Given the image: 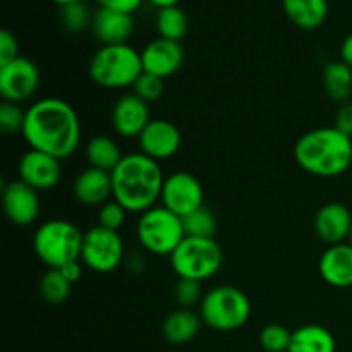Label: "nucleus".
Here are the masks:
<instances>
[{
  "label": "nucleus",
  "mask_w": 352,
  "mask_h": 352,
  "mask_svg": "<svg viewBox=\"0 0 352 352\" xmlns=\"http://www.w3.org/2000/svg\"><path fill=\"white\" fill-rule=\"evenodd\" d=\"M21 136L31 150L43 151L58 160L72 157L81 143V122L71 103L47 96L31 103Z\"/></svg>",
  "instance_id": "1"
},
{
  "label": "nucleus",
  "mask_w": 352,
  "mask_h": 352,
  "mask_svg": "<svg viewBox=\"0 0 352 352\" xmlns=\"http://www.w3.org/2000/svg\"><path fill=\"white\" fill-rule=\"evenodd\" d=\"M165 175L160 162L144 153L124 155L120 164L112 172L113 196L119 205L129 213H144L160 201Z\"/></svg>",
  "instance_id": "2"
},
{
  "label": "nucleus",
  "mask_w": 352,
  "mask_h": 352,
  "mask_svg": "<svg viewBox=\"0 0 352 352\" xmlns=\"http://www.w3.org/2000/svg\"><path fill=\"white\" fill-rule=\"evenodd\" d=\"M294 160L316 177H337L352 165V138L336 126L313 129L298 140Z\"/></svg>",
  "instance_id": "3"
},
{
  "label": "nucleus",
  "mask_w": 352,
  "mask_h": 352,
  "mask_svg": "<svg viewBox=\"0 0 352 352\" xmlns=\"http://www.w3.org/2000/svg\"><path fill=\"white\" fill-rule=\"evenodd\" d=\"M88 74L100 88H133L138 78L143 74L141 52L129 43L102 45L89 60Z\"/></svg>",
  "instance_id": "4"
},
{
  "label": "nucleus",
  "mask_w": 352,
  "mask_h": 352,
  "mask_svg": "<svg viewBox=\"0 0 352 352\" xmlns=\"http://www.w3.org/2000/svg\"><path fill=\"white\" fill-rule=\"evenodd\" d=\"M85 234L64 219L47 220L33 236V250L38 260L48 268H62L71 261L81 260Z\"/></svg>",
  "instance_id": "5"
},
{
  "label": "nucleus",
  "mask_w": 352,
  "mask_h": 352,
  "mask_svg": "<svg viewBox=\"0 0 352 352\" xmlns=\"http://www.w3.org/2000/svg\"><path fill=\"white\" fill-rule=\"evenodd\" d=\"M203 323L217 332H234L250 322L251 301L239 287L219 285L205 294L199 305Z\"/></svg>",
  "instance_id": "6"
},
{
  "label": "nucleus",
  "mask_w": 352,
  "mask_h": 352,
  "mask_svg": "<svg viewBox=\"0 0 352 352\" xmlns=\"http://www.w3.org/2000/svg\"><path fill=\"white\" fill-rule=\"evenodd\" d=\"M222 265L223 251L215 239L186 236L170 254V267L177 278L205 282L215 277Z\"/></svg>",
  "instance_id": "7"
},
{
  "label": "nucleus",
  "mask_w": 352,
  "mask_h": 352,
  "mask_svg": "<svg viewBox=\"0 0 352 352\" xmlns=\"http://www.w3.org/2000/svg\"><path fill=\"white\" fill-rule=\"evenodd\" d=\"M136 237L148 253L155 256H170L184 241L186 232L181 217L165 206L157 205L140 215Z\"/></svg>",
  "instance_id": "8"
},
{
  "label": "nucleus",
  "mask_w": 352,
  "mask_h": 352,
  "mask_svg": "<svg viewBox=\"0 0 352 352\" xmlns=\"http://www.w3.org/2000/svg\"><path fill=\"white\" fill-rule=\"evenodd\" d=\"M81 261L95 274H112L126 261V248L119 230L95 226L85 232Z\"/></svg>",
  "instance_id": "9"
},
{
  "label": "nucleus",
  "mask_w": 352,
  "mask_h": 352,
  "mask_svg": "<svg viewBox=\"0 0 352 352\" xmlns=\"http://www.w3.org/2000/svg\"><path fill=\"white\" fill-rule=\"evenodd\" d=\"M160 205L181 219L189 215L205 205V191L201 182L191 172L179 170L167 175L162 188Z\"/></svg>",
  "instance_id": "10"
},
{
  "label": "nucleus",
  "mask_w": 352,
  "mask_h": 352,
  "mask_svg": "<svg viewBox=\"0 0 352 352\" xmlns=\"http://www.w3.org/2000/svg\"><path fill=\"white\" fill-rule=\"evenodd\" d=\"M40 69L28 57H17L16 60L0 65V95L3 102H28L40 88Z\"/></svg>",
  "instance_id": "11"
},
{
  "label": "nucleus",
  "mask_w": 352,
  "mask_h": 352,
  "mask_svg": "<svg viewBox=\"0 0 352 352\" xmlns=\"http://www.w3.org/2000/svg\"><path fill=\"white\" fill-rule=\"evenodd\" d=\"M62 160L38 150H28L17 164L19 181L33 189L48 191L54 189L62 179Z\"/></svg>",
  "instance_id": "12"
},
{
  "label": "nucleus",
  "mask_w": 352,
  "mask_h": 352,
  "mask_svg": "<svg viewBox=\"0 0 352 352\" xmlns=\"http://www.w3.org/2000/svg\"><path fill=\"white\" fill-rule=\"evenodd\" d=\"M140 151L153 160L162 162L174 157L182 144V134L174 122L165 119H151L138 138Z\"/></svg>",
  "instance_id": "13"
},
{
  "label": "nucleus",
  "mask_w": 352,
  "mask_h": 352,
  "mask_svg": "<svg viewBox=\"0 0 352 352\" xmlns=\"http://www.w3.org/2000/svg\"><path fill=\"white\" fill-rule=\"evenodd\" d=\"M2 205L7 219L14 226H31L40 215V192L17 179L9 184H3Z\"/></svg>",
  "instance_id": "14"
},
{
  "label": "nucleus",
  "mask_w": 352,
  "mask_h": 352,
  "mask_svg": "<svg viewBox=\"0 0 352 352\" xmlns=\"http://www.w3.org/2000/svg\"><path fill=\"white\" fill-rule=\"evenodd\" d=\"M110 120H112V127L119 136L127 138H140L144 127L150 124V107L144 100L140 96L129 93V95H122L117 98L113 103L112 112H110Z\"/></svg>",
  "instance_id": "15"
},
{
  "label": "nucleus",
  "mask_w": 352,
  "mask_h": 352,
  "mask_svg": "<svg viewBox=\"0 0 352 352\" xmlns=\"http://www.w3.org/2000/svg\"><path fill=\"white\" fill-rule=\"evenodd\" d=\"M143 71L167 79L174 76L184 62V48L179 41L157 38L141 50Z\"/></svg>",
  "instance_id": "16"
},
{
  "label": "nucleus",
  "mask_w": 352,
  "mask_h": 352,
  "mask_svg": "<svg viewBox=\"0 0 352 352\" xmlns=\"http://www.w3.org/2000/svg\"><path fill=\"white\" fill-rule=\"evenodd\" d=\"M315 232L320 239L329 246L342 244L349 241L352 230V213L342 203H327L316 212L315 220Z\"/></svg>",
  "instance_id": "17"
},
{
  "label": "nucleus",
  "mask_w": 352,
  "mask_h": 352,
  "mask_svg": "<svg viewBox=\"0 0 352 352\" xmlns=\"http://www.w3.org/2000/svg\"><path fill=\"white\" fill-rule=\"evenodd\" d=\"M91 31L102 45L127 43V40L133 36L134 17L133 14L102 9L100 7L93 14Z\"/></svg>",
  "instance_id": "18"
},
{
  "label": "nucleus",
  "mask_w": 352,
  "mask_h": 352,
  "mask_svg": "<svg viewBox=\"0 0 352 352\" xmlns=\"http://www.w3.org/2000/svg\"><path fill=\"white\" fill-rule=\"evenodd\" d=\"M323 280L337 289L352 287V246L349 243L329 246L318 261Z\"/></svg>",
  "instance_id": "19"
},
{
  "label": "nucleus",
  "mask_w": 352,
  "mask_h": 352,
  "mask_svg": "<svg viewBox=\"0 0 352 352\" xmlns=\"http://www.w3.org/2000/svg\"><path fill=\"white\" fill-rule=\"evenodd\" d=\"M76 199L85 206H103L113 196L112 174L100 168L88 167L79 172L74 181Z\"/></svg>",
  "instance_id": "20"
},
{
  "label": "nucleus",
  "mask_w": 352,
  "mask_h": 352,
  "mask_svg": "<svg viewBox=\"0 0 352 352\" xmlns=\"http://www.w3.org/2000/svg\"><path fill=\"white\" fill-rule=\"evenodd\" d=\"M285 16L299 30H318L329 17V0H282Z\"/></svg>",
  "instance_id": "21"
},
{
  "label": "nucleus",
  "mask_w": 352,
  "mask_h": 352,
  "mask_svg": "<svg viewBox=\"0 0 352 352\" xmlns=\"http://www.w3.org/2000/svg\"><path fill=\"white\" fill-rule=\"evenodd\" d=\"M203 325V320L199 313H195L192 309L179 308L167 315L162 325V333L165 340L174 346H182L196 339Z\"/></svg>",
  "instance_id": "22"
},
{
  "label": "nucleus",
  "mask_w": 352,
  "mask_h": 352,
  "mask_svg": "<svg viewBox=\"0 0 352 352\" xmlns=\"http://www.w3.org/2000/svg\"><path fill=\"white\" fill-rule=\"evenodd\" d=\"M337 342L333 333L322 325H302L292 332L287 352H336Z\"/></svg>",
  "instance_id": "23"
},
{
  "label": "nucleus",
  "mask_w": 352,
  "mask_h": 352,
  "mask_svg": "<svg viewBox=\"0 0 352 352\" xmlns=\"http://www.w3.org/2000/svg\"><path fill=\"white\" fill-rule=\"evenodd\" d=\"M124 158L120 146L109 136H95L86 144V160L89 167L100 168L112 174Z\"/></svg>",
  "instance_id": "24"
},
{
  "label": "nucleus",
  "mask_w": 352,
  "mask_h": 352,
  "mask_svg": "<svg viewBox=\"0 0 352 352\" xmlns=\"http://www.w3.org/2000/svg\"><path fill=\"white\" fill-rule=\"evenodd\" d=\"M323 86L327 95L339 103L351 102L352 69L342 60H333L323 67Z\"/></svg>",
  "instance_id": "25"
},
{
  "label": "nucleus",
  "mask_w": 352,
  "mask_h": 352,
  "mask_svg": "<svg viewBox=\"0 0 352 352\" xmlns=\"http://www.w3.org/2000/svg\"><path fill=\"white\" fill-rule=\"evenodd\" d=\"M188 16H186V12L179 6L165 7V9L158 10V38H165V40L179 41V43H181V40L186 36V33H188Z\"/></svg>",
  "instance_id": "26"
},
{
  "label": "nucleus",
  "mask_w": 352,
  "mask_h": 352,
  "mask_svg": "<svg viewBox=\"0 0 352 352\" xmlns=\"http://www.w3.org/2000/svg\"><path fill=\"white\" fill-rule=\"evenodd\" d=\"M71 282L60 274V270H55V268H48L47 274L40 280L41 298L52 306L64 305L71 296Z\"/></svg>",
  "instance_id": "27"
},
{
  "label": "nucleus",
  "mask_w": 352,
  "mask_h": 352,
  "mask_svg": "<svg viewBox=\"0 0 352 352\" xmlns=\"http://www.w3.org/2000/svg\"><path fill=\"white\" fill-rule=\"evenodd\" d=\"M182 226L188 237H205V239H215L217 234V217L215 213L205 205L195 210L189 215L182 217Z\"/></svg>",
  "instance_id": "28"
},
{
  "label": "nucleus",
  "mask_w": 352,
  "mask_h": 352,
  "mask_svg": "<svg viewBox=\"0 0 352 352\" xmlns=\"http://www.w3.org/2000/svg\"><path fill=\"white\" fill-rule=\"evenodd\" d=\"M60 21L69 33H81L86 28H91L93 16L85 2H74L60 7Z\"/></svg>",
  "instance_id": "29"
},
{
  "label": "nucleus",
  "mask_w": 352,
  "mask_h": 352,
  "mask_svg": "<svg viewBox=\"0 0 352 352\" xmlns=\"http://www.w3.org/2000/svg\"><path fill=\"white\" fill-rule=\"evenodd\" d=\"M291 339L292 332H289L287 327L278 323H270L260 333V344L267 352H287Z\"/></svg>",
  "instance_id": "30"
},
{
  "label": "nucleus",
  "mask_w": 352,
  "mask_h": 352,
  "mask_svg": "<svg viewBox=\"0 0 352 352\" xmlns=\"http://www.w3.org/2000/svg\"><path fill=\"white\" fill-rule=\"evenodd\" d=\"M174 298L177 301L179 308L191 309L195 306L201 305L203 298H205L201 282L191 280V278H177L174 285Z\"/></svg>",
  "instance_id": "31"
},
{
  "label": "nucleus",
  "mask_w": 352,
  "mask_h": 352,
  "mask_svg": "<svg viewBox=\"0 0 352 352\" xmlns=\"http://www.w3.org/2000/svg\"><path fill=\"white\" fill-rule=\"evenodd\" d=\"M24 122H26V110L21 105L10 102L0 103V129L6 134H23Z\"/></svg>",
  "instance_id": "32"
},
{
  "label": "nucleus",
  "mask_w": 352,
  "mask_h": 352,
  "mask_svg": "<svg viewBox=\"0 0 352 352\" xmlns=\"http://www.w3.org/2000/svg\"><path fill=\"white\" fill-rule=\"evenodd\" d=\"M133 93L140 96L141 100H144L146 103L157 102L165 93V79L143 71V74L134 82Z\"/></svg>",
  "instance_id": "33"
},
{
  "label": "nucleus",
  "mask_w": 352,
  "mask_h": 352,
  "mask_svg": "<svg viewBox=\"0 0 352 352\" xmlns=\"http://www.w3.org/2000/svg\"><path fill=\"white\" fill-rule=\"evenodd\" d=\"M127 210L122 205L116 201V199H110L105 205L100 206L98 212V226L105 227L110 230H120V227L126 223Z\"/></svg>",
  "instance_id": "34"
},
{
  "label": "nucleus",
  "mask_w": 352,
  "mask_h": 352,
  "mask_svg": "<svg viewBox=\"0 0 352 352\" xmlns=\"http://www.w3.org/2000/svg\"><path fill=\"white\" fill-rule=\"evenodd\" d=\"M19 57V45L12 31H0V65H6L9 62L16 60Z\"/></svg>",
  "instance_id": "35"
},
{
  "label": "nucleus",
  "mask_w": 352,
  "mask_h": 352,
  "mask_svg": "<svg viewBox=\"0 0 352 352\" xmlns=\"http://www.w3.org/2000/svg\"><path fill=\"white\" fill-rule=\"evenodd\" d=\"M144 0H96L102 9H110V10H119V12L126 14H134L141 6H143Z\"/></svg>",
  "instance_id": "36"
},
{
  "label": "nucleus",
  "mask_w": 352,
  "mask_h": 352,
  "mask_svg": "<svg viewBox=\"0 0 352 352\" xmlns=\"http://www.w3.org/2000/svg\"><path fill=\"white\" fill-rule=\"evenodd\" d=\"M336 127L352 138V102L342 103L336 116Z\"/></svg>",
  "instance_id": "37"
},
{
  "label": "nucleus",
  "mask_w": 352,
  "mask_h": 352,
  "mask_svg": "<svg viewBox=\"0 0 352 352\" xmlns=\"http://www.w3.org/2000/svg\"><path fill=\"white\" fill-rule=\"evenodd\" d=\"M82 261L81 260H76V261H71V263L64 265L62 268H58L60 270V274L64 275L65 278H67L71 284H76V282L81 280L82 277V267H81Z\"/></svg>",
  "instance_id": "38"
},
{
  "label": "nucleus",
  "mask_w": 352,
  "mask_h": 352,
  "mask_svg": "<svg viewBox=\"0 0 352 352\" xmlns=\"http://www.w3.org/2000/svg\"><path fill=\"white\" fill-rule=\"evenodd\" d=\"M124 265H126L127 270H129L131 274L138 275V274H141V272H143L144 260H143V256H141V254L131 253L129 256H126V261H124Z\"/></svg>",
  "instance_id": "39"
},
{
  "label": "nucleus",
  "mask_w": 352,
  "mask_h": 352,
  "mask_svg": "<svg viewBox=\"0 0 352 352\" xmlns=\"http://www.w3.org/2000/svg\"><path fill=\"white\" fill-rule=\"evenodd\" d=\"M340 60L352 69V33L347 34L340 47Z\"/></svg>",
  "instance_id": "40"
},
{
  "label": "nucleus",
  "mask_w": 352,
  "mask_h": 352,
  "mask_svg": "<svg viewBox=\"0 0 352 352\" xmlns=\"http://www.w3.org/2000/svg\"><path fill=\"white\" fill-rule=\"evenodd\" d=\"M146 2H150L151 6H155L158 10H160V9H165V7L179 6V2H181V0H146Z\"/></svg>",
  "instance_id": "41"
},
{
  "label": "nucleus",
  "mask_w": 352,
  "mask_h": 352,
  "mask_svg": "<svg viewBox=\"0 0 352 352\" xmlns=\"http://www.w3.org/2000/svg\"><path fill=\"white\" fill-rule=\"evenodd\" d=\"M54 3H57V6H67V3H74V2H85V0H52Z\"/></svg>",
  "instance_id": "42"
},
{
  "label": "nucleus",
  "mask_w": 352,
  "mask_h": 352,
  "mask_svg": "<svg viewBox=\"0 0 352 352\" xmlns=\"http://www.w3.org/2000/svg\"><path fill=\"white\" fill-rule=\"evenodd\" d=\"M347 243H349L351 246H352V230H351V236H349V241H347Z\"/></svg>",
  "instance_id": "43"
}]
</instances>
